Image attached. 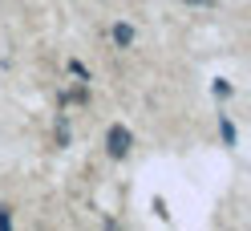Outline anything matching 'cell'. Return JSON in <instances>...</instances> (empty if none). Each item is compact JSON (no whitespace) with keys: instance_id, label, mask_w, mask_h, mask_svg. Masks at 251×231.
<instances>
[{"instance_id":"cell-1","label":"cell","mask_w":251,"mask_h":231,"mask_svg":"<svg viewBox=\"0 0 251 231\" xmlns=\"http://www.w3.org/2000/svg\"><path fill=\"white\" fill-rule=\"evenodd\" d=\"M130 146H134V134H130V130H126V126H109V134H105L109 158H126V154H130Z\"/></svg>"},{"instance_id":"cell-3","label":"cell","mask_w":251,"mask_h":231,"mask_svg":"<svg viewBox=\"0 0 251 231\" xmlns=\"http://www.w3.org/2000/svg\"><path fill=\"white\" fill-rule=\"evenodd\" d=\"M57 146H69V122L65 118L57 122Z\"/></svg>"},{"instance_id":"cell-6","label":"cell","mask_w":251,"mask_h":231,"mask_svg":"<svg viewBox=\"0 0 251 231\" xmlns=\"http://www.w3.org/2000/svg\"><path fill=\"white\" fill-rule=\"evenodd\" d=\"M0 227H12V215H8V207H0Z\"/></svg>"},{"instance_id":"cell-5","label":"cell","mask_w":251,"mask_h":231,"mask_svg":"<svg viewBox=\"0 0 251 231\" xmlns=\"http://www.w3.org/2000/svg\"><path fill=\"white\" fill-rule=\"evenodd\" d=\"M223 142H227V146L235 142V126H231V122H223Z\"/></svg>"},{"instance_id":"cell-7","label":"cell","mask_w":251,"mask_h":231,"mask_svg":"<svg viewBox=\"0 0 251 231\" xmlns=\"http://www.w3.org/2000/svg\"><path fill=\"white\" fill-rule=\"evenodd\" d=\"M186 4H215V0H186Z\"/></svg>"},{"instance_id":"cell-4","label":"cell","mask_w":251,"mask_h":231,"mask_svg":"<svg viewBox=\"0 0 251 231\" xmlns=\"http://www.w3.org/2000/svg\"><path fill=\"white\" fill-rule=\"evenodd\" d=\"M211 94H215V98H231V85H227V81H215Z\"/></svg>"},{"instance_id":"cell-2","label":"cell","mask_w":251,"mask_h":231,"mask_svg":"<svg viewBox=\"0 0 251 231\" xmlns=\"http://www.w3.org/2000/svg\"><path fill=\"white\" fill-rule=\"evenodd\" d=\"M114 45H122V49H126V45H134V28L130 25H114Z\"/></svg>"}]
</instances>
